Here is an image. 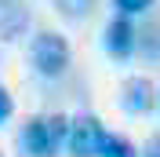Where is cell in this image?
Masks as SVG:
<instances>
[{
  "label": "cell",
  "instance_id": "7a4b0ae2",
  "mask_svg": "<svg viewBox=\"0 0 160 157\" xmlns=\"http://www.w3.org/2000/svg\"><path fill=\"white\" fill-rule=\"evenodd\" d=\"M29 62L44 80H58L69 69V44L62 33H37L29 44Z\"/></svg>",
  "mask_w": 160,
  "mask_h": 157
},
{
  "label": "cell",
  "instance_id": "52a82bcc",
  "mask_svg": "<svg viewBox=\"0 0 160 157\" xmlns=\"http://www.w3.org/2000/svg\"><path fill=\"white\" fill-rule=\"evenodd\" d=\"M98 157H135V146L120 135H109L102 132V143H98Z\"/></svg>",
  "mask_w": 160,
  "mask_h": 157
},
{
  "label": "cell",
  "instance_id": "30bf717a",
  "mask_svg": "<svg viewBox=\"0 0 160 157\" xmlns=\"http://www.w3.org/2000/svg\"><path fill=\"white\" fill-rule=\"evenodd\" d=\"M11 113H15V102H11V95H8V88L0 84V128L11 121Z\"/></svg>",
  "mask_w": 160,
  "mask_h": 157
},
{
  "label": "cell",
  "instance_id": "8fae6325",
  "mask_svg": "<svg viewBox=\"0 0 160 157\" xmlns=\"http://www.w3.org/2000/svg\"><path fill=\"white\" fill-rule=\"evenodd\" d=\"M138 157H160V132H153V135L146 139V146H142Z\"/></svg>",
  "mask_w": 160,
  "mask_h": 157
},
{
  "label": "cell",
  "instance_id": "6da1fadb",
  "mask_svg": "<svg viewBox=\"0 0 160 157\" xmlns=\"http://www.w3.org/2000/svg\"><path fill=\"white\" fill-rule=\"evenodd\" d=\"M66 128L69 117L62 113H48V117H33L22 128V146L29 157H58L66 146Z\"/></svg>",
  "mask_w": 160,
  "mask_h": 157
},
{
  "label": "cell",
  "instance_id": "9c48e42d",
  "mask_svg": "<svg viewBox=\"0 0 160 157\" xmlns=\"http://www.w3.org/2000/svg\"><path fill=\"white\" fill-rule=\"evenodd\" d=\"M157 0H113V8H117V15H146V11L153 8Z\"/></svg>",
  "mask_w": 160,
  "mask_h": 157
},
{
  "label": "cell",
  "instance_id": "ba28073f",
  "mask_svg": "<svg viewBox=\"0 0 160 157\" xmlns=\"http://www.w3.org/2000/svg\"><path fill=\"white\" fill-rule=\"evenodd\" d=\"M51 4H55V11H58L62 19H69V22L88 19L91 8H95V0H51Z\"/></svg>",
  "mask_w": 160,
  "mask_h": 157
},
{
  "label": "cell",
  "instance_id": "3957f363",
  "mask_svg": "<svg viewBox=\"0 0 160 157\" xmlns=\"http://www.w3.org/2000/svg\"><path fill=\"white\" fill-rule=\"evenodd\" d=\"M102 132L106 128L98 124V117H91V113L73 117L69 128H66V150H69V157H98Z\"/></svg>",
  "mask_w": 160,
  "mask_h": 157
},
{
  "label": "cell",
  "instance_id": "5b68a950",
  "mask_svg": "<svg viewBox=\"0 0 160 157\" xmlns=\"http://www.w3.org/2000/svg\"><path fill=\"white\" fill-rule=\"evenodd\" d=\"M120 106H124V113H146V110L153 106V84L146 77H131L128 84H124Z\"/></svg>",
  "mask_w": 160,
  "mask_h": 157
},
{
  "label": "cell",
  "instance_id": "8992f818",
  "mask_svg": "<svg viewBox=\"0 0 160 157\" xmlns=\"http://www.w3.org/2000/svg\"><path fill=\"white\" fill-rule=\"evenodd\" d=\"M135 51H142L146 59H160V26L135 30Z\"/></svg>",
  "mask_w": 160,
  "mask_h": 157
},
{
  "label": "cell",
  "instance_id": "7c38bea8",
  "mask_svg": "<svg viewBox=\"0 0 160 157\" xmlns=\"http://www.w3.org/2000/svg\"><path fill=\"white\" fill-rule=\"evenodd\" d=\"M22 0H0V15H4V11H11V8H18Z\"/></svg>",
  "mask_w": 160,
  "mask_h": 157
},
{
  "label": "cell",
  "instance_id": "277c9868",
  "mask_svg": "<svg viewBox=\"0 0 160 157\" xmlns=\"http://www.w3.org/2000/svg\"><path fill=\"white\" fill-rule=\"evenodd\" d=\"M102 44H106V51H109L113 59H128L131 51H135V26H131L128 15H117V19L106 26Z\"/></svg>",
  "mask_w": 160,
  "mask_h": 157
}]
</instances>
